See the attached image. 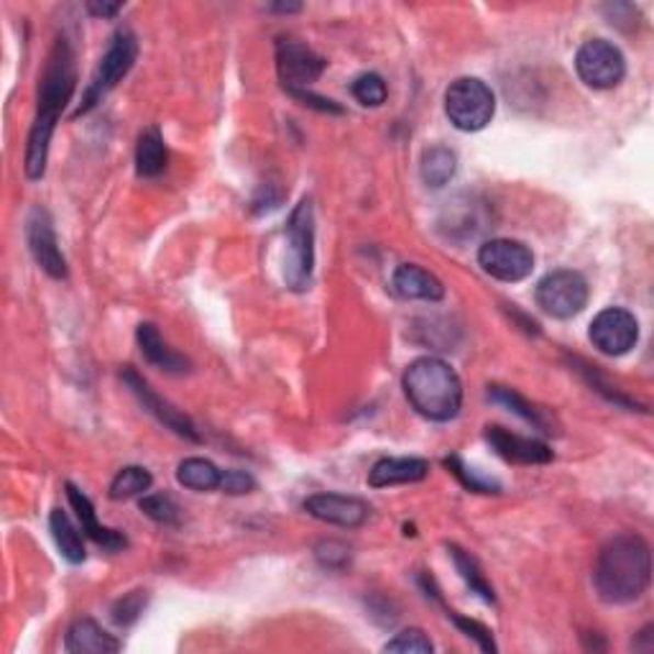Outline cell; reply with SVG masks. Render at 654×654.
<instances>
[{
	"mask_svg": "<svg viewBox=\"0 0 654 654\" xmlns=\"http://www.w3.org/2000/svg\"><path fill=\"white\" fill-rule=\"evenodd\" d=\"M430 473V463L422 458H381L369 473L373 488H388L399 484H419Z\"/></svg>",
	"mask_w": 654,
	"mask_h": 654,
	"instance_id": "d6986e66",
	"label": "cell"
},
{
	"mask_svg": "<svg viewBox=\"0 0 654 654\" xmlns=\"http://www.w3.org/2000/svg\"><path fill=\"white\" fill-rule=\"evenodd\" d=\"M317 557H320V563L327 567H340L350 557V552L346 544L340 542H323L317 544Z\"/></svg>",
	"mask_w": 654,
	"mask_h": 654,
	"instance_id": "e575fe53",
	"label": "cell"
},
{
	"mask_svg": "<svg viewBox=\"0 0 654 654\" xmlns=\"http://www.w3.org/2000/svg\"><path fill=\"white\" fill-rule=\"evenodd\" d=\"M588 282L578 271H552L537 284V305L555 320H571L588 305Z\"/></svg>",
	"mask_w": 654,
	"mask_h": 654,
	"instance_id": "52a82bcc",
	"label": "cell"
},
{
	"mask_svg": "<svg viewBox=\"0 0 654 654\" xmlns=\"http://www.w3.org/2000/svg\"><path fill=\"white\" fill-rule=\"evenodd\" d=\"M575 69L588 88L611 90L624 80L627 59L617 44L606 38H590L575 54Z\"/></svg>",
	"mask_w": 654,
	"mask_h": 654,
	"instance_id": "ba28073f",
	"label": "cell"
},
{
	"mask_svg": "<svg viewBox=\"0 0 654 654\" xmlns=\"http://www.w3.org/2000/svg\"><path fill=\"white\" fill-rule=\"evenodd\" d=\"M394 292L404 300H422V302H440L446 297V286L432 271H427L417 263H402L394 271Z\"/></svg>",
	"mask_w": 654,
	"mask_h": 654,
	"instance_id": "ac0fdd59",
	"label": "cell"
},
{
	"mask_svg": "<svg viewBox=\"0 0 654 654\" xmlns=\"http://www.w3.org/2000/svg\"><path fill=\"white\" fill-rule=\"evenodd\" d=\"M121 647L123 644L92 619H77L65 636V650L72 654H113Z\"/></svg>",
	"mask_w": 654,
	"mask_h": 654,
	"instance_id": "ffe728a7",
	"label": "cell"
},
{
	"mask_svg": "<svg viewBox=\"0 0 654 654\" xmlns=\"http://www.w3.org/2000/svg\"><path fill=\"white\" fill-rule=\"evenodd\" d=\"M448 552H450V557H453V563L458 567V573H461V578L465 580V586L471 588V594H476L478 598H484L486 604H496L494 588H490V583L486 580V575L481 573L476 557H471V552H465L463 548H458V544H448Z\"/></svg>",
	"mask_w": 654,
	"mask_h": 654,
	"instance_id": "d4e9b609",
	"label": "cell"
},
{
	"mask_svg": "<svg viewBox=\"0 0 654 654\" xmlns=\"http://www.w3.org/2000/svg\"><path fill=\"white\" fill-rule=\"evenodd\" d=\"M138 506H142L146 517L167 527L179 525V517H182V509H179V504L169 494H149L142 498V504Z\"/></svg>",
	"mask_w": 654,
	"mask_h": 654,
	"instance_id": "f1b7e54d",
	"label": "cell"
},
{
	"mask_svg": "<svg viewBox=\"0 0 654 654\" xmlns=\"http://www.w3.org/2000/svg\"><path fill=\"white\" fill-rule=\"evenodd\" d=\"M49 529H52L54 542H57L59 555L65 557L67 563L72 565L84 563V557H88V550H84V540H82L84 532H80V529L75 527V521L67 517V511L54 509L49 517Z\"/></svg>",
	"mask_w": 654,
	"mask_h": 654,
	"instance_id": "7402d4cb",
	"label": "cell"
},
{
	"mask_svg": "<svg viewBox=\"0 0 654 654\" xmlns=\"http://www.w3.org/2000/svg\"><path fill=\"white\" fill-rule=\"evenodd\" d=\"M154 478L151 473L142 469V465H126V469L119 471V476L113 478L111 484V498L113 501H126V498L142 496L151 488Z\"/></svg>",
	"mask_w": 654,
	"mask_h": 654,
	"instance_id": "4316f807",
	"label": "cell"
},
{
	"mask_svg": "<svg viewBox=\"0 0 654 654\" xmlns=\"http://www.w3.org/2000/svg\"><path fill=\"white\" fill-rule=\"evenodd\" d=\"M598 596L606 604H632L652 583V552L640 534H619L598 552L594 567Z\"/></svg>",
	"mask_w": 654,
	"mask_h": 654,
	"instance_id": "7a4b0ae2",
	"label": "cell"
},
{
	"mask_svg": "<svg viewBox=\"0 0 654 654\" xmlns=\"http://www.w3.org/2000/svg\"><path fill=\"white\" fill-rule=\"evenodd\" d=\"M350 92H353V98L358 103L365 105V108H379L386 103L388 98V90H386V82L384 77L376 75V72H365V75H358L353 84H350Z\"/></svg>",
	"mask_w": 654,
	"mask_h": 654,
	"instance_id": "83f0119b",
	"label": "cell"
},
{
	"mask_svg": "<svg viewBox=\"0 0 654 654\" xmlns=\"http://www.w3.org/2000/svg\"><path fill=\"white\" fill-rule=\"evenodd\" d=\"M123 384H126L131 388V394L136 396L138 402H142V407L149 411L151 417H157L159 422L167 427V430H171L174 435H179V438L184 440H192V442H202L198 427H194V422L190 417L184 415V411H179L174 404L164 399V396H159L154 388L149 386V381L138 376V373L131 369V365H126L121 373Z\"/></svg>",
	"mask_w": 654,
	"mask_h": 654,
	"instance_id": "7c38bea8",
	"label": "cell"
},
{
	"mask_svg": "<svg viewBox=\"0 0 654 654\" xmlns=\"http://www.w3.org/2000/svg\"><path fill=\"white\" fill-rule=\"evenodd\" d=\"M146 601H149L146 590H131V594L119 598V601L113 604V611H111L115 624H119V627L136 624V621L142 619L144 609H146Z\"/></svg>",
	"mask_w": 654,
	"mask_h": 654,
	"instance_id": "f546056e",
	"label": "cell"
},
{
	"mask_svg": "<svg viewBox=\"0 0 654 654\" xmlns=\"http://www.w3.org/2000/svg\"><path fill=\"white\" fill-rule=\"evenodd\" d=\"M305 511L317 521H325V525L356 529L365 525V519L371 517V506L361 501L356 496H342V494H315L305 501Z\"/></svg>",
	"mask_w": 654,
	"mask_h": 654,
	"instance_id": "5bb4252c",
	"label": "cell"
},
{
	"mask_svg": "<svg viewBox=\"0 0 654 654\" xmlns=\"http://www.w3.org/2000/svg\"><path fill=\"white\" fill-rule=\"evenodd\" d=\"M327 61L297 38H279L277 42V72L286 92L309 90V84L323 77Z\"/></svg>",
	"mask_w": 654,
	"mask_h": 654,
	"instance_id": "30bf717a",
	"label": "cell"
},
{
	"mask_svg": "<svg viewBox=\"0 0 654 654\" xmlns=\"http://www.w3.org/2000/svg\"><path fill=\"white\" fill-rule=\"evenodd\" d=\"M256 488V481L248 476L246 471H223V478H221V490L230 496H244V494H251Z\"/></svg>",
	"mask_w": 654,
	"mask_h": 654,
	"instance_id": "836d02e7",
	"label": "cell"
},
{
	"mask_svg": "<svg viewBox=\"0 0 654 654\" xmlns=\"http://www.w3.org/2000/svg\"><path fill=\"white\" fill-rule=\"evenodd\" d=\"M223 471L205 458H187L177 465V481L190 490H221Z\"/></svg>",
	"mask_w": 654,
	"mask_h": 654,
	"instance_id": "603a6c76",
	"label": "cell"
},
{
	"mask_svg": "<svg viewBox=\"0 0 654 654\" xmlns=\"http://www.w3.org/2000/svg\"><path fill=\"white\" fill-rule=\"evenodd\" d=\"M486 442L496 450V455L517 465H544L552 461V450L544 442L521 438L498 425L486 427Z\"/></svg>",
	"mask_w": 654,
	"mask_h": 654,
	"instance_id": "9a60e30c",
	"label": "cell"
},
{
	"mask_svg": "<svg viewBox=\"0 0 654 654\" xmlns=\"http://www.w3.org/2000/svg\"><path fill=\"white\" fill-rule=\"evenodd\" d=\"M290 95H292V98H297L302 105L315 108V111H320V113H342V108H340V105H335V100L323 98V95H315V92H309V90L290 92Z\"/></svg>",
	"mask_w": 654,
	"mask_h": 654,
	"instance_id": "d590c367",
	"label": "cell"
},
{
	"mask_svg": "<svg viewBox=\"0 0 654 654\" xmlns=\"http://www.w3.org/2000/svg\"><path fill=\"white\" fill-rule=\"evenodd\" d=\"M402 386L417 415L430 422H450L461 415L463 381L442 358H417L404 371Z\"/></svg>",
	"mask_w": 654,
	"mask_h": 654,
	"instance_id": "3957f363",
	"label": "cell"
},
{
	"mask_svg": "<svg viewBox=\"0 0 654 654\" xmlns=\"http://www.w3.org/2000/svg\"><path fill=\"white\" fill-rule=\"evenodd\" d=\"M458 169L455 154L446 149V146H432L422 154V164H419V171H422L425 184H430L438 190V187H446L450 179H453Z\"/></svg>",
	"mask_w": 654,
	"mask_h": 654,
	"instance_id": "484cf974",
	"label": "cell"
},
{
	"mask_svg": "<svg viewBox=\"0 0 654 654\" xmlns=\"http://www.w3.org/2000/svg\"><path fill=\"white\" fill-rule=\"evenodd\" d=\"M384 652H399V654H432L435 644L430 642L422 629H404L394 636L392 642L384 644Z\"/></svg>",
	"mask_w": 654,
	"mask_h": 654,
	"instance_id": "4dcf8cb0",
	"label": "cell"
},
{
	"mask_svg": "<svg viewBox=\"0 0 654 654\" xmlns=\"http://www.w3.org/2000/svg\"><path fill=\"white\" fill-rule=\"evenodd\" d=\"M136 57H138V42H136L134 31H128V29L115 31L105 54L98 61L95 72H92V77H90L88 88H84V92H82V103L77 105L72 119L88 115L92 108H98L100 103H103L108 92H111L115 84H119L123 77L134 69Z\"/></svg>",
	"mask_w": 654,
	"mask_h": 654,
	"instance_id": "277c9868",
	"label": "cell"
},
{
	"mask_svg": "<svg viewBox=\"0 0 654 654\" xmlns=\"http://www.w3.org/2000/svg\"><path fill=\"white\" fill-rule=\"evenodd\" d=\"M496 113V98L478 77H461L446 92V115L458 131L486 128Z\"/></svg>",
	"mask_w": 654,
	"mask_h": 654,
	"instance_id": "8992f818",
	"label": "cell"
},
{
	"mask_svg": "<svg viewBox=\"0 0 654 654\" xmlns=\"http://www.w3.org/2000/svg\"><path fill=\"white\" fill-rule=\"evenodd\" d=\"M88 11L98 19H113L123 11V3H88Z\"/></svg>",
	"mask_w": 654,
	"mask_h": 654,
	"instance_id": "8d00e7d4",
	"label": "cell"
},
{
	"mask_svg": "<svg viewBox=\"0 0 654 654\" xmlns=\"http://www.w3.org/2000/svg\"><path fill=\"white\" fill-rule=\"evenodd\" d=\"M169 164V151L167 144H164V136L157 126H149L138 136L136 144V171L138 177L144 179H154L164 174Z\"/></svg>",
	"mask_w": 654,
	"mask_h": 654,
	"instance_id": "44dd1931",
	"label": "cell"
},
{
	"mask_svg": "<svg viewBox=\"0 0 654 654\" xmlns=\"http://www.w3.org/2000/svg\"><path fill=\"white\" fill-rule=\"evenodd\" d=\"M478 263L498 282L517 284L534 271V253L521 240L494 238L478 248Z\"/></svg>",
	"mask_w": 654,
	"mask_h": 654,
	"instance_id": "9c48e42d",
	"label": "cell"
},
{
	"mask_svg": "<svg viewBox=\"0 0 654 654\" xmlns=\"http://www.w3.org/2000/svg\"><path fill=\"white\" fill-rule=\"evenodd\" d=\"M446 469H450V473H453V476L461 481V484L465 486V488H471V490H478V494H498V490H501V486L496 484V481H490V478H484V476H478V473H473L469 465H465L461 458H446Z\"/></svg>",
	"mask_w": 654,
	"mask_h": 654,
	"instance_id": "1f68e13d",
	"label": "cell"
},
{
	"mask_svg": "<svg viewBox=\"0 0 654 654\" xmlns=\"http://www.w3.org/2000/svg\"><path fill=\"white\" fill-rule=\"evenodd\" d=\"M136 340H138V348H142L146 361H149L151 365H157L159 371L174 373V376H182V373L190 371V361H187L182 353H177V350L161 338L159 327L154 323L138 325Z\"/></svg>",
	"mask_w": 654,
	"mask_h": 654,
	"instance_id": "e0dca14e",
	"label": "cell"
},
{
	"mask_svg": "<svg viewBox=\"0 0 654 654\" xmlns=\"http://www.w3.org/2000/svg\"><path fill=\"white\" fill-rule=\"evenodd\" d=\"M488 399L494 404H501V407H506L509 411H514V415L525 419V422H529L534 427V430H542V432H552L548 419H544L542 409H537L532 402H527L525 396H521L519 392H514V388L509 386H488Z\"/></svg>",
	"mask_w": 654,
	"mask_h": 654,
	"instance_id": "cb8c5ba5",
	"label": "cell"
},
{
	"mask_svg": "<svg viewBox=\"0 0 654 654\" xmlns=\"http://www.w3.org/2000/svg\"><path fill=\"white\" fill-rule=\"evenodd\" d=\"M315 269V210L313 200H300L286 223L284 279L294 292H305L313 284Z\"/></svg>",
	"mask_w": 654,
	"mask_h": 654,
	"instance_id": "5b68a950",
	"label": "cell"
},
{
	"mask_svg": "<svg viewBox=\"0 0 654 654\" xmlns=\"http://www.w3.org/2000/svg\"><path fill=\"white\" fill-rule=\"evenodd\" d=\"M448 619L453 621V624L461 629V632L478 644L481 652H496V642H494V634H490V629L481 624V621H473V619H465L461 613L455 611H448Z\"/></svg>",
	"mask_w": 654,
	"mask_h": 654,
	"instance_id": "d6a6232c",
	"label": "cell"
},
{
	"mask_svg": "<svg viewBox=\"0 0 654 654\" xmlns=\"http://www.w3.org/2000/svg\"><path fill=\"white\" fill-rule=\"evenodd\" d=\"M588 338L604 356H624L640 340V323L624 307H606L590 323Z\"/></svg>",
	"mask_w": 654,
	"mask_h": 654,
	"instance_id": "8fae6325",
	"label": "cell"
},
{
	"mask_svg": "<svg viewBox=\"0 0 654 654\" xmlns=\"http://www.w3.org/2000/svg\"><path fill=\"white\" fill-rule=\"evenodd\" d=\"M67 498H69V504H72L77 519H80L82 532L88 534L92 542H98L100 548L108 550V552H121V550L128 548L126 534L115 532V529L105 527V525H100L98 514H95V506H92L90 498L84 496L82 490L77 488L75 484H67Z\"/></svg>",
	"mask_w": 654,
	"mask_h": 654,
	"instance_id": "2e32d148",
	"label": "cell"
},
{
	"mask_svg": "<svg viewBox=\"0 0 654 654\" xmlns=\"http://www.w3.org/2000/svg\"><path fill=\"white\" fill-rule=\"evenodd\" d=\"M26 240L31 248V256L34 261L46 271L52 279H65L67 277V259L65 253L59 251L57 244V233H54L52 217L46 210L36 207L34 213L29 215L26 221Z\"/></svg>",
	"mask_w": 654,
	"mask_h": 654,
	"instance_id": "4fadbf2b",
	"label": "cell"
},
{
	"mask_svg": "<svg viewBox=\"0 0 654 654\" xmlns=\"http://www.w3.org/2000/svg\"><path fill=\"white\" fill-rule=\"evenodd\" d=\"M77 72H75V52L69 38H57L54 49L46 61L42 75V88H38V108L36 119L31 123L26 157H23V169L29 179H42L49 161V144L54 136V128L61 119L69 98L75 92Z\"/></svg>",
	"mask_w": 654,
	"mask_h": 654,
	"instance_id": "6da1fadb",
	"label": "cell"
}]
</instances>
